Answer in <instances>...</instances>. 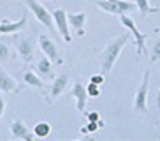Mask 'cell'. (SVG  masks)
I'll return each instance as SVG.
<instances>
[{
	"label": "cell",
	"mask_w": 160,
	"mask_h": 141,
	"mask_svg": "<svg viewBox=\"0 0 160 141\" xmlns=\"http://www.w3.org/2000/svg\"><path fill=\"white\" fill-rule=\"evenodd\" d=\"M128 39H130V34L122 32L120 35L113 37L108 44H106V48H104L102 53H100V74L109 76V72L113 70L114 64H116V60H118V56H120V53H122V50L128 42Z\"/></svg>",
	"instance_id": "6da1fadb"
},
{
	"label": "cell",
	"mask_w": 160,
	"mask_h": 141,
	"mask_svg": "<svg viewBox=\"0 0 160 141\" xmlns=\"http://www.w3.org/2000/svg\"><path fill=\"white\" fill-rule=\"evenodd\" d=\"M97 7L113 16H122L136 11L134 0H97Z\"/></svg>",
	"instance_id": "7a4b0ae2"
},
{
	"label": "cell",
	"mask_w": 160,
	"mask_h": 141,
	"mask_svg": "<svg viewBox=\"0 0 160 141\" xmlns=\"http://www.w3.org/2000/svg\"><path fill=\"white\" fill-rule=\"evenodd\" d=\"M150 78L151 72L146 70L142 74V81L139 85V88L136 92V97H134V111L139 113V115H146L148 113V94H150Z\"/></svg>",
	"instance_id": "3957f363"
},
{
	"label": "cell",
	"mask_w": 160,
	"mask_h": 141,
	"mask_svg": "<svg viewBox=\"0 0 160 141\" xmlns=\"http://www.w3.org/2000/svg\"><path fill=\"white\" fill-rule=\"evenodd\" d=\"M120 21H122V25L125 28H127L128 32L134 35V44H136V53L137 55H142V53H146V34H142L139 28H137L136 21L130 18V16H127V14H122L120 16Z\"/></svg>",
	"instance_id": "277c9868"
},
{
	"label": "cell",
	"mask_w": 160,
	"mask_h": 141,
	"mask_svg": "<svg viewBox=\"0 0 160 141\" xmlns=\"http://www.w3.org/2000/svg\"><path fill=\"white\" fill-rule=\"evenodd\" d=\"M39 46L42 50V53L53 62V64H57V65H62L63 64V53L62 50L57 46V42L53 41L51 37H48L46 34H41L39 35Z\"/></svg>",
	"instance_id": "5b68a950"
},
{
	"label": "cell",
	"mask_w": 160,
	"mask_h": 141,
	"mask_svg": "<svg viewBox=\"0 0 160 141\" xmlns=\"http://www.w3.org/2000/svg\"><path fill=\"white\" fill-rule=\"evenodd\" d=\"M12 44H14L16 51H18L19 58L23 62H32L33 60V51H35V39L30 37V35H16L12 39Z\"/></svg>",
	"instance_id": "8992f818"
},
{
	"label": "cell",
	"mask_w": 160,
	"mask_h": 141,
	"mask_svg": "<svg viewBox=\"0 0 160 141\" xmlns=\"http://www.w3.org/2000/svg\"><path fill=\"white\" fill-rule=\"evenodd\" d=\"M25 4L28 5V9L33 13V16L37 18L39 23H42L46 28H49V30H53L55 28V23H53V16L51 13L44 7L41 2H37V0H25Z\"/></svg>",
	"instance_id": "52a82bcc"
},
{
	"label": "cell",
	"mask_w": 160,
	"mask_h": 141,
	"mask_svg": "<svg viewBox=\"0 0 160 141\" xmlns=\"http://www.w3.org/2000/svg\"><path fill=\"white\" fill-rule=\"evenodd\" d=\"M67 85H69V74H58L55 80H53V83L49 85V88H48V94H46V101L49 104H53L55 101H57L58 97H60L63 92H65Z\"/></svg>",
	"instance_id": "ba28073f"
},
{
	"label": "cell",
	"mask_w": 160,
	"mask_h": 141,
	"mask_svg": "<svg viewBox=\"0 0 160 141\" xmlns=\"http://www.w3.org/2000/svg\"><path fill=\"white\" fill-rule=\"evenodd\" d=\"M51 16H53V23L58 28V34L62 35V39L65 42H71L72 35H71V28H69V21H67V13L58 7L51 13Z\"/></svg>",
	"instance_id": "9c48e42d"
},
{
	"label": "cell",
	"mask_w": 160,
	"mask_h": 141,
	"mask_svg": "<svg viewBox=\"0 0 160 141\" xmlns=\"http://www.w3.org/2000/svg\"><path fill=\"white\" fill-rule=\"evenodd\" d=\"M69 28H72L76 37H85V23H86V13H67Z\"/></svg>",
	"instance_id": "30bf717a"
},
{
	"label": "cell",
	"mask_w": 160,
	"mask_h": 141,
	"mask_svg": "<svg viewBox=\"0 0 160 141\" xmlns=\"http://www.w3.org/2000/svg\"><path fill=\"white\" fill-rule=\"evenodd\" d=\"M11 134L14 139H25V141H32L33 139V132L30 131V127H27V123L21 120H12L11 122Z\"/></svg>",
	"instance_id": "8fae6325"
},
{
	"label": "cell",
	"mask_w": 160,
	"mask_h": 141,
	"mask_svg": "<svg viewBox=\"0 0 160 141\" xmlns=\"http://www.w3.org/2000/svg\"><path fill=\"white\" fill-rule=\"evenodd\" d=\"M72 97H74L76 101V108H78V111L85 113V108H86V102H88V94H86V86L83 83H79V81H76L74 85H72Z\"/></svg>",
	"instance_id": "7c38bea8"
},
{
	"label": "cell",
	"mask_w": 160,
	"mask_h": 141,
	"mask_svg": "<svg viewBox=\"0 0 160 141\" xmlns=\"http://www.w3.org/2000/svg\"><path fill=\"white\" fill-rule=\"evenodd\" d=\"M25 25H27V16L19 18L18 21H9V19H4L0 23V35H7V34H16L19 30H23Z\"/></svg>",
	"instance_id": "4fadbf2b"
},
{
	"label": "cell",
	"mask_w": 160,
	"mask_h": 141,
	"mask_svg": "<svg viewBox=\"0 0 160 141\" xmlns=\"http://www.w3.org/2000/svg\"><path fill=\"white\" fill-rule=\"evenodd\" d=\"M0 90H2V92H16V90H18L16 80L2 65H0Z\"/></svg>",
	"instance_id": "5bb4252c"
},
{
	"label": "cell",
	"mask_w": 160,
	"mask_h": 141,
	"mask_svg": "<svg viewBox=\"0 0 160 141\" xmlns=\"http://www.w3.org/2000/svg\"><path fill=\"white\" fill-rule=\"evenodd\" d=\"M23 81H25V85H30V86H35V88H42L44 86L42 78H41L37 72H33V70H25Z\"/></svg>",
	"instance_id": "9a60e30c"
},
{
	"label": "cell",
	"mask_w": 160,
	"mask_h": 141,
	"mask_svg": "<svg viewBox=\"0 0 160 141\" xmlns=\"http://www.w3.org/2000/svg\"><path fill=\"white\" fill-rule=\"evenodd\" d=\"M51 65H53V62L49 60L46 55H44L42 58L37 62V67H35V70H37V74L41 76V78H48V76L51 74Z\"/></svg>",
	"instance_id": "2e32d148"
},
{
	"label": "cell",
	"mask_w": 160,
	"mask_h": 141,
	"mask_svg": "<svg viewBox=\"0 0 160 141\" xmlns=\"http://www.w3.org/2000/svg\"><path fill=\"white\" fill-rule=\"evenodd\" d=\"M136 4V9L142 14V16H148V14H155L158 13V7L150 4V0H134Z\"/></svg>",
	"instance_id": "e0dca14e"
},
{
	"label": "cell",
	"mask_w": 160,
	"mask_h": 141,
	"mask_svg": "<svg viewBox=\"0 0 160 141\" xmlns=\"http://www.w3.org/2000/svg\"><path fill=\"white\" fill-rule=\"evenodd\" d=\"M33 136L35 138H48L49 134H51V123L49 122H37L35 125H33Z\"/></svg>",
	"instance_id": "ac0fdd59"
},
{
	"label": "cell",
	"mask_w": 160,
	"mask_h": 141,
	"mask_svg": "<svg viewBox=\"0 0 160 141\" xmlns=\"http://www.w3.org/2000/svg\"><path fill=\"white\" fill-rule=\"evenodd\" d=\"M11 56V51H9V46L5 44L4 41H0V64H4V62L9 60Z\"/></svg>",
	"instance_id": "d6986e66"
},
{
	"label": "cell",
	"mask_w": 160,
	"mask_h": 141,
	"mask_svg": "<svg viewBox=\"0 0 160 141\" xmlns=\"http://www.w3.org/2000/svg\"><path fill=\"white\" fill-rule=\"evenodd\" d=\"M158 58H160V39H157L155 42H153V48H151V58H150V62H158Z\"/></svg>",
	"instance_id": "ffe728a7"
},
{
	"label": "cell",
	"mask_w": 160,
	"mask_h": 141,
	"mask_svg": "<svg viewBox=\"0 0 160 141\" xmlns=\"http://www.w3.org/2000/svg\"><path fill=\"white\" fill-rule=\"evenodd\" d=\"M86 94H88V97H99V95H100L99 85H95V83H90L88 86H86Z\"/></svg>",
	"instance_id": "44dd1931"
},
{
	"label": "cell",
	"mask_w": 160,
	"mask_h": 141,
	"mask_svg": "<svg viewBox=\"0 0 160 141\" xmlns=\"http://www.w3.org/2000/svg\"><path fill=\"white\" fill-rule=\"evenodd\" d=\"M95 131H99L97 122H88L83 129H81V134H88V132H95Z\"/></svg>",
	"instance_id": "7402d4cb"
},
{
	"label": "cell",
	"mask_w": 160,
	"mask_h": 141,
	"mask_svg": "<svg viewBox=\"0 0 160 141\" xmlns=\"http://www.w3.org/2000/svg\"><path fill=\"white\" fill-rule=\"evenodd\" d=\"M106 81V76L104 74H93L90 78V83H95V85H102Z\"/></svg>",
	"instance_id": "603a6c76"
},
{
	"label": "cell",
	"mask_w": 160,
	"mask_h": 141,
	"mask_svg": "<svg viewBox=\"0 0 160 141\" xmlns=\"http://www.w3.org/2000/svg\"><path fill=\"white\" fill-rule=\"evenodd\" d=\"M86 115V118H88V122H97V120H99L100 118V115L97 111H92V113H85Z\"/></svg>",
	"instance_id": "cb8c5ba5"
},
{
	"label": "cell",
	"mask_w": 160,
	"mask_h": 141,
	"mask_svg": "<svg viewBox=\"0 0 160 141\" xmlns=\"http://www.w3.org/2000/svg\"><path fill=\"white\" fill-rule=\"evenodd\" d=\"M5 106H7V102H5L4 94H2V90H0V118H2V115H4V111H5Z\"/></svg>",
	"instance_id": "d4e9b609"
}]
</instances>
